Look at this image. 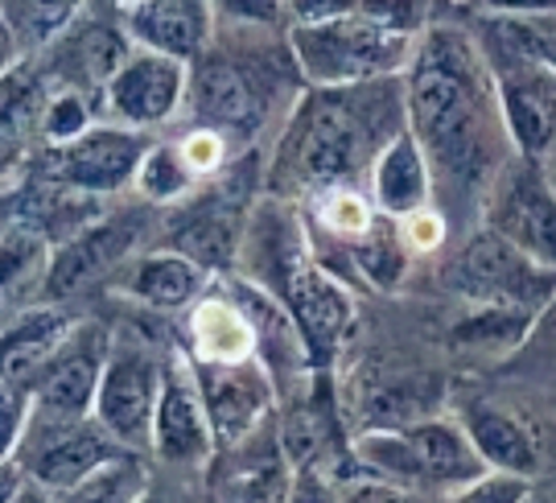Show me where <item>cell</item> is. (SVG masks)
<instances>
[{
  "label": "cell",
  "instance_id": "cell-4",
  "mask_svg": "<svg viewBox=\"0 0 556 503\" xmlns=\"http://www.w3.org/2000/svg\"><path fill=\"white\" fill-rule=\"evenodd\" d=\"M289 54L305 87H363L404 79L420 34H404L371 17H338L326 25H289Z\"/></svg>",
  "mask_w": 556,
  "mask_h": 503
},
{
  "label": "cell",
  "instance_id": "cell-35",
  "mask_svg": "<svg viewBox=\"0 0 556 503\" xmlns=\"http://www.w3.org/2000/svg\"><path fill=\"white\" fill-rule=\"evenodd\" d=\"M457 4H466L478 17L528 21V17H553L556 13V0H457Z\"/></svg>",
  "mask_w": 556,
  "mask_h": 503
},
{
  "label": "cell",
  "instance_id": "cell-20",
  "mask_svg": "<svg viewBox=\"0 0 556 503\" xmlns=\"http://www.w3.org/2000/svg\"><path fill=\"white\" fill-rule=\"evenodd\" d=\"M211 289V273L174 248L140 252L119 268V293L149 310H190Z\"/></svg>",
  "mask_w": 556,
  "mask_h": 503
},
{
  "label": "cell",
  "instance_id": "cell-37",
  "mask_svg": "<svg viewBox=\"0 0 556 503\" xmlns=\"http://www.w3.org/2000/svg\"><path fill=\"white\" fill-rule=\"evenodd\" d=\"M231 13L243 25H273V21L289 17V0H231Z\"/></svg>",
  "mask_w": 556,
  "mask_h": 503
},
{
  "label": "cell",
  "instance_id": "cell-14",
  "mask_svg": "<svg viewBox=\"0 0 556 503\" xmlns=\"http://www.w3.org/2000/svg\"><path fill=\"white\" fill-rule=\"evenodd\" d=\"M186 91H190V66L157 50H132L119 66L112 83L103 87L100 112L108 124L132 128V133H153L169 124L178 112H186Z\"/></svg>",
  "mask_w": 556,
  "mask_h": 503
},
{
  "label": "cell",
  "instance_id": "cell-7",
  "mask_svg": "<svg viewBox=\"0 0 556 503\" xmlns=\"http://www.w3.org/2000/svg\"><path fill=\"white\" fill-rule=\"evenodd\" d=\"M149 144L153 141L144 133L100 121L75 141L34 149L25 162V174L54 181L62 190H75L83 199H112V194H124L128 186H137Z\"/></svg>",
  "mask_w": 556,
  "mask_h": 503
},
{
  "label": "cell",
  "instance_id": "cell-40",
  "mask_svg": "<svg viewBox=\"0 0 556 503\" xmlns=\"http://www.w3.org/2000/svg\"><path fill=\"white\" fill-rule=\"evenodd\" d=\"M17 223V194H0V236Z\"/></svg>",
  "mask_w": 556,
  "mask_h": 503
},
{
  "label": "cell",
  "instance_id": "cell-10",
  "mask_svg": "<svg viewBox=\"0 0 556 503\" xmlns=\"http://www.w3.org/2000/svg\"><path fill=\"white\" fill-rule=\"evenodd\" d=\"M482 227L556 273V186L544 165L507 158L482 194Z\"/></svg>",
  "mask_w": 556,
  "mask_h": 503
},
{
  "label": "cell",
  "instance_id": "cell-22",
  "mask_svg": "<svg viewBox=\"0 0 556 503\" xmlns=\"http://www.w3.org/2000/svg\"><path fill=\"white\" fill-rule=\"evenodd\" d=\"M457 425L466 429V438L478 450V458L486 463V470L532 479V470L540 466V442L511 408L491 401H466L457 413Z\"/></svg>",
  "mask_w": 556,
  "mask_h": 503
},
{
  "label": "cell",
  "instance_id": "cell-1",
  "mask_svg": "<svg viewBox=\"0 0 556 503\" xmlns=\"http://www.w3.org/2000/svg\"><path fill=\"white\" fill-rule=\"evenodd\" d=\"M404 121L417 137L438 190L486 194L507 158H516L495 71L475 34L457 25H429L404 71Z\"/></svg>",
  "mask_w": 556,
  "mask_h": 503
},
{
  "label": "cell",
  "instance_id": "cell-27",
  "mask_svg": "<svg viewBox=\"0 0 556 503\" xmlns=\"http://www.w3.org/2000/svg\"><path fill=\"white\" fill-rule=\"evenodd\" d=\"M536 314L528 310H498V305H475V314L457 326L454 335L470 351H511L532 330Z\"/></svg>",
  "mask_w": 556,
  "mask_h": 503
},
{
  "label": "cell",
  "instance_id": "cell-26",
  "mask_svg": "<svg viewBox=\"0 0 556 503\" xmlns=\"http://www.w3.org/2000/svg\"><path fill=\"white\" fill-rule=\"evenodd\" d=\"M194 190H199V181H194V174L181 162L178 144L174 141L149 144V153H144L140 174H137L140 202H149V206H157V211H169V206H178V202L190 199Z\"/></svg>",
  "mask_w": 556,
  "mask_h": 503
},
{
  "label": "cell",
  "instance_id": "cell-5",
  "mask_svg": "<svg viewBox=\"0 0 556 503\" xmlns=\"http://www.w3.org/2000/svg\"><path fill=\"white\" fill-rule=\"evenodd\" d=\"M277 100V75L252 54L231 50H206L190 66V91L186 112L190 124L211 128L231 144H248L256 137Z\"/></svg>",
  "mask_w": 556,
  "mask_h": 503
},
{
  "label": "cell",
  "instance_id": "cell-8",
  "mask_svg": "<svg viewBox=\"0 0 556 503\" xmlns=\"http://www.w3.org/2000/svg\"><path fill=\"white\" fill-rule=\"evenodd\" d=\"M450 285L470 305H498V310H528L540 314L553 302L556 273L523 256L516 243L478 227L470 240L457 248L450 264Z\"/></svg>",
  "mask_w": 556,
  "mask_h": 503
},
{
  "label": "cell",
  "instance_id": "cell-18",
  "mask_svg": "<svg viewBox=\"0 0 556 503\" xmlns=\"http://www.w3.org/2000/svg\"><path fill=\"white\" fill-rule=\"evenodd\" d=\"M79 326V314H71L59 302H38L13 314L0 326V383L25 388L38 380V372L54 360L66 335Z\"/></svg>",
  "mask_w": 556,
  "mask_h": 503
},
{
  "label": "cell",
  "instance_id": "cell-30",
  "mask_svg": "<svg viewBox=\"0 0 556 503\" xmlns=\"http://www.w3.org/2000/svg\"><path fill=\"white\" fill-rule=\"evenodd\" d=\"M29 392L13 388V383H0V463H13L21 445V433L29 425Z\"/></svg>",
  "mask_w": 556,
  "mask_h": 503
},
{
  "label": "cell",
  "instance_id": "cell-34",
  "mask_svg": "<svg viewBox=\"0 0 556 503\" xmlns=\"http://www.w3.org/2000/svg\"><path fill=\"white\" fill-rule=\"evenodd\" d=\"M400 236L408 243V252H438L441 240H445V215L438 206H425V211L400 223Z\"/></svg>",
  "mask_w": 556,
  "mask_h": 503
},
{
  "label": "cell",
  "instance_id": "cell-41",
  "mask_svg": "<svg viewBox=\"0 0 556 503\" xmlns=\"http://www.w3.org/2000/svg\"><path fill=\"white\" fill-rule=\"evenodd\" d=\"M13 503H54V495H46L41 487H34V483H25L21 487V495Z\"/></svg>",
  "mask_w": 556,
  "mask_h": 503
},
{
  "label": "cell",
  "instance_id": "cell-24",
  "mask_svg": "<svg viewBox=\"0 0 556 503\" xmlns=\"http://www.w3.org/2000/svg\"><path fill=\"white\" fill-rule=\"evenodd\" d=\"M83 9L87 0H0V21L17 38L21 54L34 59L79 21Z\"/></svg>",
  "mask_w": 556,
  "mask_h": 503
},
{
  "label": "cell",
  "instance_id": "cell-36",
  "mask_svg": "<svg viewBox=\"0 0 556 503\" xmlns=\"http://www.w3.org/2000/svg\"><path fill=\"white\" fill-rule=\"evenodd\" d=\"M29 153H34V141H29L13 121L0 116V181L9 178L13 169H25Z\"/></svg>",
  "mask_w": 556,
  "mask_h": 503
},
{
  "label": "cell",
  "instance_id": "cell-15",
  "mask_svg": "<svg viewBox=\"0 0 556 503\" xmlns=\"http://www.w3.org/2000/svg\"><path fill=\"white\" fill-rule=\"evenodd\" d=\"M194 363V360H190ZM199 372V388L211 425H215V442L219 454L239 450L243 442H252L256 433H264L273 425L277 413V383L264 372V363H194Z\"/></svg>",
  "mask_w": 556,
  "mask_h": 503
},
{
  "label": "cell",
  "instance_id": "cell-31",
  "mask_svg": "<svg viewBox=\"0 0 556 503\" xmlns=\"http://www.w3.org/2000/svg\"><path fill=\"white\" fill-rule=\"evenodd\" d=\"M338 487H342V503H438V495H420V491L367 479V475H346L338 479Z\"/></svg>",
  "mask_w": 556,
  "mask_h": 503
},
{
  "label": "cell",
  "instance_id": "cell-9",
  "mask_svg": "<svg viewBox=\"0 0 556 503\" xmlns=\"http://www.w3.org/2000/svg\"><path fill=\"white\" fill-rule=\"evenodd\" d=\"M119 454L132 450H124L96 417H46L29 408V425L21 433L13 463L46 495H62Z\"/></svg>",
  "mask_w": 556,
  "mask_h": 503
},
{
  "label": "cell",
  "instance_id": "cell-11",
  "mask_svg": "<svg viewBox=\"0 0 556 503\" xmlns=\"http://www.w3.org/2000/svg\"><path fill=\"white\" fill-rule=\"evenodd\" d=\"M478 46L495 71L498 108H503L511 149L519 158L544 165L556 153V71L548 62L495 41H478Z\"/></svg>",
  "mask_w": 556,
  "mask_h": 503
},
{
  "label": "cell",
  "instance_id": "cell-23",
  "mask_svg": "<svg viewBox=\"0 0 556 503\" xmlns=\"http://www.w3.org/2000/svg\"><path fill=\"white\" fill-rule=\"evenodd\" d=\"M54 261V243L29 223H13L0 236V326L29 305L46 302V277Z\"/></svg>",
  "mask_w": 556,
  "mask_h": 503
},
{
  "label": "cell",
  "instance_id": "cell-17",
  "mask_svg": "<svg viewBox=\"0 0 556 503\" xmlns=\"http://www.w3.org/2000/svg\"><path fill=\"white\" fill-rule=\"evenodd\" d=\"M119 21L132 46L194 62L215 46V0H124Z\"/></svg>",
  "mask_w": 556,
  "mask_h": 503
},
{
  "label": "cell",
  "instance_id": "cell-28",
  "mask_svg": "<svg viewBox=\"0 0 556 503\" xmlns=\"http://www.w3.org/2000/svg\"><path fill=\"white\" fill-rule=\"evenodd\" d=\"M482 34H491L495 41L511 46L519 54H532V59L548 62L556 71V13L553 17H482Z\"/></svg>",
  "mask_w": 556,
  "mask_h": 503
},
{
  "label": "cell",
  "instance_id": "cell-38",
  "mask_svg": "<svg viewBox=\"0 0 556 503\" xmlns=\"http://www.w3.org/2000/svg\"><path fill=\"white\" fill-rule=\"evenodd\" d=\"M29 483L25 470L17 463H0V503H13L21 495V487Z\"/></svg>",
  "mask_w": 556,
  "mask_h": 503
},
{
  "label": "cell",
  "instance_id": "cell-29",
  "mask_svg": "<svg viewBox=\"0 0 556 503\" xmlns=\"http://www.w3.org/2000/svg\"><path fill=\"white\" fill-rule=\"evenodd\" d=\"M445 503H532V483L519 479V475L486 470L482 479H475L470 487L454 491Z\"/></svg>",
  "mask_w": 556,
  "mask_h": 503
},
{
  "label": "cell",
  "instance_id": "cell-42",
  "mask_svg": "<svg viewBox=\"0 0 556 503\" xmlns=\"http://www.w3.org/2000/svg\"><path fill=\"white\" fill-rule=\"evenodd\" d=\"M140 503H181L178 495H169V491H161V487H149V495Z\"/></svg>",
  "mask_w": 556,
  "mask_h": 503
},
{
  "label": "cell",
  "instance_id": "cell-13",
  "mask_svg": "<svg viewBox=\"0 0 556 503\" xmlns=\"http://www.w3.org/2000/svg\"><path fill=\"white\" fill-rule=\"evenodd\" d=\"M149 454L161 466H169V470H206L219 458L215 425H211V413H206V401H202L199 388V372L186 355V347L169 351Z\"/></svg>",
  "mask_w": 556,
  "mask_h": 503
},
{
  "label": "cell",
  "instance_id": "cell-21",
  "mask_svg": "<svg viewBox=\"0 0 556 503\" xmlns=\"http://www.w3.org/2000/svg\"><path fill=\"white\" fill-rule=\"evenodd\" d=\"M367 194L379 206V215L404 223L408 215H417L425 206H433V169L420 153L417 137L404 128L396 141L383 144V153L376 158L371 174H367Z\"/></svg>",
  "mask_w": 556,
  "mask_h": 503
},
{
  "label": "cell",
  "instance_id": "cell-6",
  "mask_svg": "<svg viewBox=\"0 0 556 503\" xmlns=\"http://www.w3.org/2000/svg\"><path fill=\"white\" fill-rule=\"evenodd\" d=\"M169 351H161L149 335L132 326L112 330V351L103 363L96 422L132 454H149L153 445V417H157L161 388H165Z\"/></svg>",
  "mask_w": 556,
  "mask_h": 503
},
{
  "label": "cell",
  "instance_id": "cell-25",
  "mask_svg": "<svg viewBox=\"0 0 556 503\" xmlns=\"http://www.w3.org/2000/svg\"><path fill=\"white\" fill-rule=\"evenodd\" d=\"M153 487L144 454H119L100 470H91L83 483L54 495V503H140Z\"/></svg>",
  "mask_w": 556,
  "mask_h": 503
},
{
  "label": "cell",
  "instance_id": "cell-19",
  "mask_svg": "<svg viewBox=\"0 0 556 503\" xmlns=\"http://www.w3.org/2000/svg\"><path fill=\"white\" fill-rule=\"evenodd\" d=\"M186 355L194 363H252L256 360V330L248 310L227 289H206L199 302L186 310Z\"/></svg>",
  "mask_w": 556,
  "mask_h": 503
},
{
  "label": "cell",
  "instance_id": "cell-3",
  "mask_svg": "<svg viewBox=\"0 0 556 503\" xmlns=\"http://www.w3.org/2000/svg\"><path fill=\"white\" fill-rule=\"evenodd\" d=\"M351 475L383 479L420 495H454L486 475L466 429L450 417H425L396 429H363L351 442Z\"/></svg>",
  "mask_w": 556,
  "mask_h": 503
},
{
  "label": "cell",
  "instance_id": "cell-12",
  "mask_svg": "<svg viewBox=\"0 0 556 503\" xmlns=\"http://www.w3.org/2000/svg\"><path fill=\"white\" fill-rule=\"evenodd\" d=\"M153 211L157 206H149V202L119 206L112 215H100L96 223H87L79 236L59 243L54 261H50V277H46V302H71V298L87 293L91 285L119 273L137 256V243H144V236H149Z\"/></svg>",
  "mask_w": 556,
  "mask_h": 503
},
{
  "label": "cell",
  "instance_id": "cell-2",
  "mask_svg": "<svg viewBox=\"0 0 556 503\" xmlns=\"http://www.w3.org/2000/svg\"><path fill=\"white\" fill-rule=\"evenodd\" d=\"M404 128V79L330 91L305 87L264 174L268 194L293 202L334 186H363L383 144L396 141Z\"/></svg>",
  "mask_w": 556,
  "mask_h": 503
},
{
  "label": "cell",
  "instance_id": "cell-32",
  "mask_svg": "<svg viewBox=\"0 0 556 503\" xmlns=\"http://www.w3.org/2000/svg\"><path fill=\"white\" fill-rule=\"evenodd\" d=\"M367 0H289V25H326L338 17H363Z\"/></svg>",
  "mask_w": 556,
  "mask_h": 503
},
{
  "label": "cell",
  "instance_id": "cell-16",
  "mask_svg": "<svg viewBox=\"0 0 556 503\" xmlns=\"http://www.w3.org/2000/svg\"><path fill=\"white\" fill-rule=\"evenodd\" d=\"M112 351V330L96 318H79V326L66 335L54 360L29 383V404L46 417H91L100 397L103 363Z\"/></svg>",
  "mask_w": 556,
  "mask_h": 503
},
{
  "label": "cell",
  "instance_id": "cell-39",
  "mask_svg": "<svg viewBox=\"0 0 556 503\" xmlns=\"http://www.w3.org/2000/svg\"><path fill=\"white\" fill-rule=\"evenodd\" d=\"M21 59H25V54H21L17 38H13V34H9V25L0 21V79H4V75H9Z\"/></svg>",
  "mask_w": 556,
  "mask_h": 503
},
{
  "label": "cell",
  "instance_id": "cell-33",
  "mask_svg": "<svg viewBox=\"0 0 556 503\" xmlns=\"http://www.w3.org/2000/svg\"><path fill=\"white\" fill-rule=\"evenodd\" d=\"M280 503H342V487L334 475L305 466V470H293V483Z\"/></svg>",
  "mask_w": 556,
  "mask_h": 503
}]
</instances>
